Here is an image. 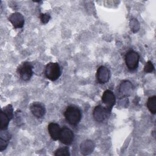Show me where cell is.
Here are the masks:
<instances>
[{
	"mask_svg": "<svg viewBox=\"0 0 156 156\" xmlns=\"http://www.w3.org/2000/svg\"><path fill=\"white\" fill-rule=\"evenodd\" d=\"M102 101L105 107L111 111L116 103V97L113 91L110 90H105L102 96Z\"/></svg>",
	"mask_w": 156,
	"mask_h": 156,
	"instance_id": "ba28073f",
	"label": "cell"
},
{
	"mask_svg": "<svg viewBox=\"0 0 156 156\" xmlns=\"http://www.w3.org/2000/svg\"><path fill=\"white\" fill-rule=\"evenodd\" d=\"M94 145L91 140H87L80 144V152L83 155L90 154L94 150Z\"/></svg>",
	"mask_w": 156,
	"mask_h": 156,
	"instance_id": "5bb4252c",
	"label": "cell"
},
{
	"mask_svg": "<svg viewBox=\"0 0 156 156\" xmlns=\"http://www.w3.org/2000/svg\"><path fill=\"white\" fill-rule=\"evenodd\" d=\"M125 63L127 68L130 71H133L138 68L140 60L139 54L132 50L129 51L125 55Z\"/></svg>",
	"mask_w": 156,
	"mask_h": 156,
	"instance_id": "5b68a950",
	"label": "cell"
},
{
	"mask_svg": "<svg viewBox=\"0 0 156 156\" xmlns=\"http://www.w3.org/2000/svg\"><path fill=\"white\" fill-rule=\"evenodd\" d=\"M54 155L55 156H69L70 153L69 148L68 147H63L57 149Z\"/></svg>",
	"mask_w": 156,
	"mask_h": 156,
	"instance_id": "2e32d148",
	"label": "cell"
},
{
	"mask_svg": "<svg viewBox=\"0 0 156 156\" xmlns=\"http://www.w3.org/2000/svg\"><path fill=\"white\" fill-rule=\"evenodd\" d=\"M111 111L101 105H96L93 112V116L97 122H102L110 116Z\"/></svg>",
	"mask_w": 156,
	"mask_h": 156,
	"instance_id": "8992f818",
	"label": "cell"
},
{
	"mask_svg": "<svg viewBox=\"0 0 156 156\" xmlns=\"http://www.w3.org/2000/svg\"><path fill=\"white\" fill-rule=\"evenodd\" d=\"M51 16L49 13H41L40 15V20L42 23L46 24L49 21Z\"/></svg>",
	"mask_w": 156,
	"mask_h": 156,
	"instance_id": "ac0fdd59",
	"label": "cell"
},
{
	"mask_svg": "<svg viewBox=\"0 0 156 156\" xmlns=\"http://www.w3.org/2000/svg\"><path fill=\"white\" fill-rule=\"evenodd\" d=\"M30 110L32 115L37 118H42L46 113L44 105L38 102H33L30 105Z\"/></svg>",
	"mask_w": 156,
	"mask_h": 156,
	"instance_id": "30bf717a",
	"label": "cell"
},
{
	"mask_svg": "<svg viewBox=\"0 0 156 156\" xmlns=\"http://www.w3.org/2000/svg\"><path fill=\"white\" fill-rule=\"evenodd\" d=\"M147 107L149 112L152 114H155L156 113V96H152L148 98L147 103Z\"/></svg>",
	"mask_w": 156,
	"mask_h": 156,
	"instance_id": "9a60e30c",
	"label": "cell"
},
{
	"mask_svg": "<svg viewBox=\"0 0 156 156\" xmlns=\"http://www.w3.org/2000/svg\"><path fill=\"white\" fill-rule=\"evenodd\" d=\"M13 117L12 105L9 104L3 108L1 112V130H7L10 121Z\"/></svg>",
	"mask_w": 156,
	"mask_h": 156,
	"instance_id": "3957f363",
	"label": "cell"
},
{
	"mask_svg": "<svg viewBox=\"0 0 156 156\" xmlns=\"http://www.w3.org/2000/svg\"><path fill=\"white\" fill-rule=\"evenodd\" d=\"M74 134L73 132L68 127H63L61 128L58 140L63 144L69 146L72 144L74 141Z\"/></svg>",
	"mask_w": 156,
	"mask_h": 156,
	"instance_id": "52a82bcc",
	"label": "cell"
},
{
	"mask_svg": "<svg viewBox=\"0 0 156 156\" xmlns=\"http://www.w3.org/2000/svg\"><path fill=\"white\" fill-rule=\"evenodd\" d=\"M9 21L15 29L22 28L24 24V18L23 15L19 12L13 13L9 17Z\"/></svg>",
	"mask_w": 156,
	"mask_h": 156,
	"instance_id": "8fae6325",
	"label": "cell"
},
{
	"mask_svg": "<svg viewBox=\"0 0 156 156\" xmlns=\"http://www.w3.org/2000/svg\"><path fill=\"white\" fill-rule=\"evenodd\" d=\"M66 121L72 126H76L81 120L82 113L79 107L75 105H69L64 112Z\"/></svg>",
	"mask_w": 156,
	"mask_h": 156,
	"instance_id": "6da1fadb",
	"label": "cell"
},
{
	"mask_svg": "<svg viewBox=\"0 0 156 156\" xmlns=\"http://www.w3.org/2000/svg\"><path fill=\"white\" fill-rule=\"evenodd\" d=\"M33 67L28 62H23L17 68V73L20 78L24 80L27 81L30 79L33 74Z\"/></svg>",
	"mask_w": 156,
	"mask_h": 156,
	"instance_id": "277c9868",
	"label": "cell"
},
{
	"mask_svg": "<svg viewBox=\"0 0 156 156\" xmlns=\"http://www.w3.org/2000/svg\"><path fill=\"white\" fill-rule=\"evenodd\" d=\"M44 74L49 80L55 81L61 75L60 66L57 62H49L45 67Z\"/></svg>",
	"mask_w": 156,
	"mask_h": 156,
	"instance_id": "7a4b0ae2",
	"label": "cell"
},
{
	"mask_svg": "<svg viewBox=\"0 0 156 156\" xmlns=\"http://www.w3.org/2000/svg\"><path fill=\"white\" fill-rule=\"evenodd\" d=\"M61 128L60 126L55 122H50L48 126V130L50 136L53 140L57 141L58 140L59 134Z\"/></svg>",
	"mask_w": 156,
	"mask_h": 156,
	"instance_id": "7c38bea8",
	"label": "cell"
},
{
	"mask_svg": "<svg viewBox=\"0 0 156 156\" xmlns=\"http://www.w3.org/2000/svg\"><path fill=\"white\" fill-rule=\"evenodd\" d=\"M96 77L97 81L99 83H105L110 79V72L107 67L101 66L97 69Z\"/></svg>",
	"mask_w": 156,
	"mask_h": 156,
	"instance_id": "9c48e42d",
	"label": "cell"
},
{
	"mask_svg": "<svg viewBox=\"0 0 156 156\" xmlns=\"http://www.w3.org/2000/svg\"><path fill=\"white\" fill-rule=\"evenodd\" d=\"M154 70V66L152 63L151 61H147V63L145 64L144 68V71L146 73H152Z\"/></svg>",
	"mask_w": 156,
	"mask_h": 156,
	"instance_id": "e0dca14e",
	"label": "cell"
},
{
	"mask_svg": "<svg viewBox=\"0 0 156 156\" xmlns=\"http://www.w3.org/2000/svg\"><path fill=\"white\" fill-rule=\"evenodd\" d=\"M11 138V135L7 130H1L0 133V151L5 150Z\"/></svg>",
	"mask_w": 156,
	"mask_h": 156,
	"instance_id": "4fadbf2b",
	"label": "cell"
}]
</instances>
